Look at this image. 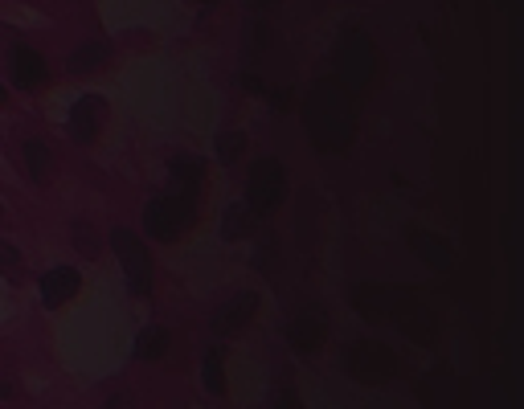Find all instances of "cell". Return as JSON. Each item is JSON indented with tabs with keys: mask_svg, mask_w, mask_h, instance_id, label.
Segmentation results:
<instances>
[{
	"mask_svg": "<svg viewBox=\"0 0 524 409\" xmlns=\"http://www.w3.org/2000/svg\"><path fill=\"white\" fill-rule=\"evenodd\" d=\"M308 123L316 131L320 148H344L348 140H353V107H348V99L328 82L316 86L312 107H308Z\"/></svg>",
	"mask_w": 524,
	"mask_h": 409,
	"instance_id": "6da1fadb",
	"label": "cell"
},
{
	"mask_svg": "<svg viewBox=\"0 0 524 409\" xmlns=\"http://www.w3.org/2000/svg\"><path fill=\"white\" fill-rule=\"evenodd\" d=\"M193 221H197V193H164V197L148 201V209H144L148 234L160 242H177Z\"/></svg>",
	"mask_w": 524,
	"mask_h": 409,
	"instance_id": "7a4b0ae2",
	"label": "cell"
},
{
	"mask_svg": "<svg viewBox=\"0 0 524 409\" xmlns=\"http://www.w3.org/2000/svg\"><path fill=\"white\" fill-rule=\"evenodd\" d=\"M283 193H287V176H283V164L279 160H258L250 168V180H246V205L258 213V217H267L283 205Z\"/></svg>",
	"mask_w": 524,
	"mask_h": 409,
	"instance_id": "3957f363",
	"label": "cell"
},
{
	"mask_svg": "<svg viewBox=\"0 0 524 409\" xmlns=\"http://www.w3.org/2000/svg\"><path fill=\"white\" fill-rule=\"evenodd\" d=\"M111 246L123 262V275H127V287L136 291V295H148L152 291V258L144 250V242L131 234V230H115L111 234Z\"/></svg>",
	"mask_w": 524,
	"mask_h": 409,
	"instance_id": "277c9868",
	"label": "cell"
},
{
	"mask_svg": "<svg viewBox=\"0 0 524 409\" xmlns=\"http://www.w3.org/2000/svg\"><path fill=\"white\" fill-rule=\"evenodd\" d=\"M107 123V99L103 95H82L74 107H70V140L74 144H91L99 127Z\"/></svg>",
	"mask_w": 524,
	"mask_h": 409,
	"instance_id": "5b68a950",
	"label": "cell"
},
{
	"mask_svg": "<svg viewBox=\"0 0 524 409\" xmlns=\"http://www.w3.org/2000/svg\"><path fill=\"white\" fill-rule=\"evenodd\" d=\"M393 365H398V360H393L385 348H377V344L348 348V373H353V377H365V381H385L389 373H398Z\"/></svg>",
	"mask_w": 524,
	"mask_h": 409,
	"instance_id": "8992f818",
	"label": "cell"
},
{
	"mask_svg": "<svg viewBox=\"0 0 524 409\" xmlns=\"http://www.w3.org/2000/svg\"><path fill=\"white\" fill-rule=\"evenodd\" d=\"M254 311H258V295H254V291L234 295L222 311L213 315V332H217V336H234V332H242V328L254 320Z\"/></svg>",
	"mask_w": 524,
	"mask_h": 409,
	"instance_id": "52a82bcc",
	"label": "cell"
},
{
	"mask_svg": "<svg viewBox=\"0 0 524 409\" xmlns=\"http://www.w3.org/2000/svg\"><path fill=\"white\" fill-rule=\"evenodd\" d=\"M78 270L74 266H54V270H46V279H41V303L46 307H62L66 299H74L78 295Z\"/></svg>",
	"mask_w": 524,
	"mask_h": 409,
	"instance_id": "ba28073f",
	"label": "cell"
},
{
	"mask_svg": "<svg viewBox=\"0 0 524 409\" xmlns=\"http://www.w3.org/2000/svg\"><path fill=\"white\" fill-rule=\"evenodd\" d=\"M13 82L21 90H41L50 82V70H46V58L33 54V50H13Z\"/></svg>",
	"mask_w": 524,
	"mask_h": 409,
	"instance_id": "9c48e42d",
	"label": "cell"
},
{
	"mask_svg": "<svg viewBox=\"0 0 524 409\" xmlns=\"http://www.w3.org/2000/svg\"><path fill=\"white\" fill-rule=\"evenodd\" d=\"M205 176V160L201 156H177L172 160V189L168 193H197Z\"/></svg>",
	"mask_w": 524,
	"mask_h": 409,
	"instance_id": "30bf717a",
	"label": "cell"
},
{
	"mask_svg": "<svg viewBox=\"0 0 524 409\" xmlns=\"http://www.w3.org/2000/svg\"><path fill=\"white\" fill-rule=\"evenodd\" d=\"M258 230V213L250 209V205H230L226 213H222V234H226V242H242V238H250Z\"/></svg>",
	"mask_w": 524,
	"mask_h": 409,
	"instance_id": "8fae6325",
	"label": "cell"
},
{
	"mask_svg": "<svg viewBox=\"0 0 524 409\" xmlns=\"http://www.w3.org/2000/svg\"><path fill=\"white\" fill-rule=\"evenodd\" d=\"M168 348H172V336H168V328H160V324H148V328L136 336V356H140V360H164Z\"/></svg>",
	"mask_w": 524,
	"mask_h": 409,
	"instance_id": "7c38bea8",
	"label": "cell"
},
{
	"mask_svg": "<svg viewBox=\"0 0 524 409\" xmlns=\"http://www.w3.org/2000/svg\"><path fill=\"white\" fill-rule=\"evenodd\" d=\"M107 41H86V45H78V50L70 54V70L74 74H91V70H99L103 62H107Z\"/></svg>",
	"mask_w": 524,
	"mask_h": 409,
	"instance_id": "4fadbf2b",
	"label": "cell"
},
{
	"mask_svg": "<svg viewBox=\"0 0 524 409\" xmlns=\"http://www.w3.org/2000/svg\"><path fill=\"white\" fill-rule=\"evenodd\" d=\"M320 340H324V324L312 320V315H308V320H295V324H291V344H295L299 352H312Z\"/></svg>",
	"mask_w": 524,
	"mask_h": 409,
	"instance_id": "5bb4252c",
	"label": "cell"
},
{
	"mask_svg": "<svg viewBox=\"0 0 524 409\" xmlns=\"http://www.w3.org/2000/svg\"><path fill=\"white\" fill-rule=\"evenodd\" d=\"M25 164H29V176L33 180H46L50 176V148L41 140H29L25 144Z\"/></svg>",
	"mask_w": 524,
	"mask_h": 409,
	"instance_id": "9a60e30c",
	"label": "cell"
},
{
	"mask_svg": "<svg viewBox=\"0 0 524 409\" xmlns=\"http://www.w3.org/2000/svg\"><path fill=\"white\" fill-rule=\"evenodd\" d=\"M222 348H209L205 352V389L209 393H226V373H222Z\"/></svg>",
	"mask_w": 524,
	"mask_h": 409,
	"instance_id": "2e32d148",
	"label": "cell"
},
{
	"mask_svg": "<svg viewBox=\"0 0 524 409\" xmlns=\"http://www.w3.org/2000/svg\"><path fill=\"white\" fill-rule=\"evenodd\" d=\"M242 152H246V135H242V131H226V135H217V156H222L226 164H234Z\"/></svg>",
	"mask_w": 524,
	"mask_h": 409,
	"instance_id": "e0dca14e",
	"label": "cell"
},
{
	"mask_svg": "<svg viewBox=\"0 0 524 409\" xmlns=\"http://www.w3.org/2000/svg\"><path fill=\"white\" fill-rule=\"evenodd\" d=\"M74 246L86 254V258H95L99 254V242H95V230H91V225H86V221H78L74 225Z\"/></svg>",
	"mask_w": 524,
	"mask_h": 409,
	"instance_id": "ac0fdd59",
	"label": "cell"
},
{
	"mask_svg": "<svg viewBox=\"0 0 524 409\" xmlns=\"http://www.w3.org/2000/svg\"><path fill=\"white\" fill-rule=\"evenodd\" d=\"M17 262H21V254H17V250H13L5 238H0V270H13Z\"/></svg>",
	"mask_w": 524,
	"mask_h": 409,
	"instance_id": "d6986e66",
	"label": "cell"
},
{
	"mask_svg": "<svg viewBox=\"0 0 524 409\" xmlns=\"http://www.w3.org/2000/svg\"><path fill=\"white\" fill-rule=\"evenodd\" d=\"M275 409H299V401H295V393H283V397L275 401Z\"/></svg>",
	"mask_w": 524,
	"mask_h": 409,
	"instance_id": "ffe728a7",
	"label": "cell"
},
{
	"mask_svg": "<svg viewBox=\"0 0 524 409\" xmlns=\"http://www.w3.org/2000/svg\"><path fill=\"white\" fill-rule=\"evenodd\" d=\"M103 409H123V397H111V401H107Z\"/></svg>",
	"mask_w": 524,
	"mask_h": 409,
	"instance_id": "44dd1931",
	"label": "cell"
},
{
	"mask_svg": "<svg viewBox=\"0 0 524 409\" xmlns=\"http://www.w3.org/2000/svg\"><path fill=\"white\" fill-rule=\"evenodd\" d=\"M0 107H5V86H0Z\"/></svg>",
	"mask_w": 524,
	"mask_h": 409,
	"instance_id": "7402d4cb",
	"label": "cell"
},
{
	"mask_svg": "<svg viewBox=\"0 0 524 409\" xmlns=\"http://www.w3.org/2000/svg\"><path fill=\"white\" fill-rule=\"evenodd\" d=\"M250 5H271V0H250Z\"/></svg>",
	"mask_w": 524,
	"mask_h": 409,
	"instance_id": "603a6c76",
	"label": "cell"
},
{
	"mask_svg": "<svg viewBox=\"0 0 524 409\" xmlns=\"http://www.w3.org/2000/svg\"><path fill=\"white\" fill-rule=\"evenodd\" d=\"M201 5H217V0H201Z\"/></svg>",
	"mask_w": 524,
	"mask_h": 409,
	"instance_id": "cb8c5ba5",
	"label": "cell"
}]
</instances>
